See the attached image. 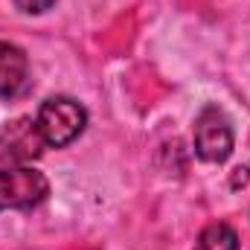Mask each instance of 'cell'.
<instances>
[{
    "label": "cell",
    "instance_id": "obj_1",
    "mask_svg": "<svg viewBox=\"0 0 250 250\" xmlns=\"http://www.w3.org/2000/svg\"><path fill=\"white\" fill-rule=\"evenodd\" d=\"M35 125H38V134H41L44 146L64 148L73 140H79L82 131L87 128V111L70 96H50L38 108Z\"/></svg>",
    "mask_w": 250,
    "mask_h": 250
},
{
    "label": "cell",
    "instance_id": "obj_2",
    "mask_svg": "<svg viewBox=\"0 0 250 250\" xmlns=\"http://www.w3.org/2000/svg\"><path fill=\"white\" fill-rule=\"evenodd\" d=\"M50 195V181L29 166L0 169V212L6 209H32Z\"/></svg>",
    "mask_w": 250,
    "mask_h": 250
},
{
    "label": "cell",
    "instance_id": "obj_3",
    "mask_svg": "<svg viewBox=\"0 0 250 250\" xmlns=\"http://www.w3.org/2000/svg\"><path fill=\"white\" fill-rule=\"evenodd\" d=\"M195 154L207 163H224L233 154V125L218 105H207L192 128Z\"/></svg>",
    "mask_w": 250,
    "mask_h": 250
},
{
    "label": "cell",
    "instance_id": "obj_4",
    "mask_svg": "<svg viewBox=\"0 0 250 250\" xmlns=\"http://www.w3.org/2000/svg\"><path fill=\"white\" fill-rule=\"evenodd\" d=\"M44 148V140L38 134L35 120H15V123L0 128V160L3 163H15L23 166L29 160H35Z\"/></svg>",
    "mask_w": 250,
    "mask_h": 250
},
{
    "label": "cell",
    "instance_id": "obj_5",
    "mask_svg": "<svg viewBox=\"0 0 250 250\" xmlns=\"http://www.w3.org/2000/svg\"><path fill=\"white\" fill-rule=\"evenodd\" d=\"M29 87V62L26 53L9 41H0V96L15 99Z\"/></svg>",
    "mask_w": 250,
    "mask_h": 250
},
{
    "label": "cell",
    "instance_id": "obj_6",
    "mask_svg": "<svg viewBox=\"0 0 250 250\" xmlns=\"http://www.w3.org/2000/svg\"><path fill=\"white\" fill-rule=\"evenodd\" d=\"M195 250H239V236L230 224H209L201 230Z\"/></svg>",
    "mask_w": 250,
    "mask_h": 250
},
{
    "label": "cell",
    "instance_id": "obj_7",
    "mask_svg": "<svg viewBox=\"0 0 250 250\" xmlns=\"http://www.w3.org/2000/svg\"><path fill=\"white\" fill-rule=\"evenodd\" d=\"M53 3H56V0H15V6H18L21 12H26V15H41V12L53 9Z\"/></svg>",
    "mask_w": 250,
    "mask_h": 250
}]
</instances>
